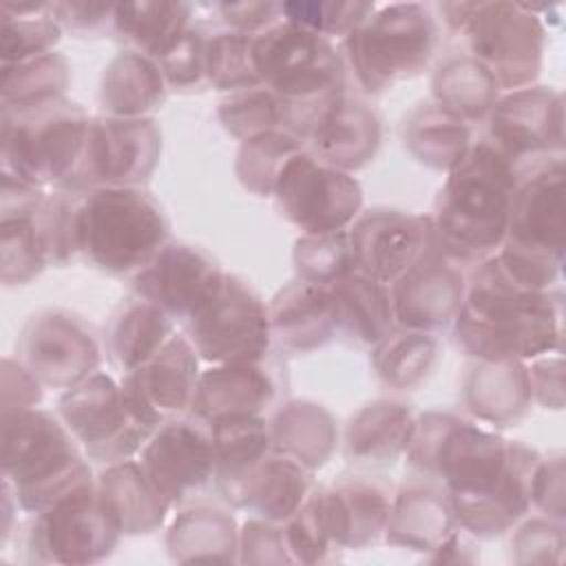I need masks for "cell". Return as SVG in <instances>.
Masks as SVG:
<instances>
[{
	"label": "cell",
	"instance_id": "13",
	"mask_svg": "<svg viewBox=\"0 0 566 566\" xmlns=\"http://www.w3.org/2000/svg\"><path fill=\"white\" fill-rule=\"evenodd\" d=\"M55 413L86 458L104 467L139 455L153 436V429L133 416L122 382L99 369L62 391Z\"/></svg>",
	"mask_w": 566,
	"mask_h": 566
},
{
	"label": "cell",
	"instance_id": "31",
	"mask_svg": "<svg viewBox=\"0 0 566 566\" xmlns=\"http://www.w3.org/2000/svg\"><path fill=\"white\" fill-rule=\"evenodd\" d=\"M172 562H239V526L228 504L197 500L179 506L164 535Z\"/></svg>",
	"mask_w": 566,
	"mask_h": 566
},
{
	"label": "cell",
	"instance_id": "26",
	"mask_svg": "<svg viewBox=\"0 0 566 566\" xmlns=\"http://www.w3.org/2000/svg\"><path fill=\"white\" fill-rule=\"evenodd\" d=\"M380 142L382 119L378 111L345 91L323 111L303 144L314 157L345 172H356L374 161Z\"/></svg>",
	"mask_w": 566,
	"mask_h": 566
},
{
	"label": "cell",
	"instance_id": "42",
	"mask_svg": "<svg viewBox=\"0 0 566 566\" xmlns=\"http://www.w3.org/2000/svg\"><path fill=\"white\" fill-rule=\"evenodd\" d=\"M440 358V340L436 334L394 327L369 352L376 378L398 391L420 387Z\"/></svg>",
	"mask_w": 566,
	"mask_h": 566
},
{
	"label": "cell",
	"instance_id": "18",
	"mask_svg": "<svg viewBox=\"0 0 566 566\" xmlns=\"http://www.w3.org/2000/svg\"><path fill=\"white\" fill-rule=\"evenodd\" d=\"M137 460L172 509L203 500L214 491L212 429L195 413L157 427Z\"/></svg>",
	"mask_w": 566,
	"mask_h": 566
},
{
	"label": "cell",
	"instance_id": "44",
	"mask_svg": "<svg viewBox=\"0 0 566 566\" xmlns=\"http://www.w3.org/2000/svg\"><path fill=\"white\" fill-rule=\"evenodd\" d=\"M55 2H2L0 57L2 64H15L35 55L51 53L62 40V27L53 13Z\"/></svg>",
	"mask_w": 566,
	"mask_h": 566
},
{
	"label": "cell",
	"instance_id": "23",
	"mask_svg": "<svg viewBox=\"0 0 566 566\" xmlns=\"http://www.w3.org/2000/svg\"><path fill=\"white\" fill-rule=\"evenodd\" d=\"M464 292V268L433 248L389 285L396 327L429 334L451 327Z\"/></svg>",
	"mask_w": 566,
	"mask_h": 566
},
{
	"label": "cell",
	"instance_id": "49",
	"mask_svg": "<svg viewBox=\"0 0 566 566\" xmlns=\"http://www.w3.org/2000/svg\"><path fill=\"white\" fill-rule=\"evenodd\" d=\"M281 526H283V539L292 557V564H307V566L329 564V562H336L343 553L332 537V531L323 511L318 484L314 486L310 497L303 502V506L292 517H287Z\"/></svg>",
	"mask_w": 566,
	"mask_h": 566
},
{
	"label": "cell",
	"instance_id": "52",
	"mask_svg": "<svg viewBox=\"0 0 566 566\" xmlns=\"http://www.w3.org/2000/svg\"><path fill=\"white\" fill-rule=\"evenodd\" d=\"M208 24L192 22L179 42L157 62L161 75L168 84V91H203L208 88L206 80V40Z\"/></svg>",
	"mask_w": 566,
	"mask_h": 566
},
{
	"label": "cell",
	"instance_id": "48",
	"mask_svg": "<svg viewBox=\"0 0 566 566\" xmlns=\"http://www.w3.org/2000/svg\"><path fill=\"white\" fill-rule=\"evenodd\" d=\"M292 263L296 279L325 287L334 285L356 270L349 228L323 234H301L294 241Z\"/></svg>",
	"mask_w": 566,
	"mask_h": 566
},
{
	"label": "cell",
	"instance_id": "38",
	"mask_svg": "<svg viewBox=\"0 0 566 566\" xmlns=\"http://www.w3.org/2000/svg\"><path fill=\"white\" fill-rule=\"evenodd\" d=\"M314 486L312 469L285 453L270 451L248 478L237 509L283 524L303 506Z\"/></svg>",
	"mask_w": 566,
	"mask_h": 566
},
{
	"label": "cell",
	"instance_id": "37",
	"mask_svg": "<svg viewBox=\"0 0 566 566\" xmlns=\"http://www.w3.org/2000/svg\"><path fill=\"white\" fill-rule=\"evenodd\" d=\"M168 84L155 60L119 51L99 77V106L108 117H150L166 102Z\"/></svg>",
	"mask_w": 566,
	"mask_h": 566
},
{
	"label": "cell",
	"instance_id": "5",
	"mask_svg": "<svg viewBox=\"0 0 566 566\" xmlns=\"http://www.w3.org/2000/svg\"><path fill=\"white\" fill-rule=\"evenodd\" d=\"M566 250V166L564 155L517 170L509 226L495 259L528 290L559 287Z\"/></svg>",
	"mask_w": 566,
	"mask_h": 566
},
{
	"label": "cell",
	"instance_id": "51",
	"mask_svg": "<svg viewBox=\"0 0 566 566\" xmlns=\"http://www.w3.org/2000/svg\"><path fill=\"white\" fill-rule=\"evenodd\" d=\"M378 4L369 0H296L283 2V18L327 40H345Z\"/></svg>",
	"mask_w": 566,
	"mask_h": 566
},
{
	"label": "cell",
	"instance_id": "41",
	"mask_svg": "<svg viewBox=\"0 0 566 566\" xmlns=\"http://www.w3.org/2000/svg\"><path fill=\"white\" fill-rule=\"evenodd\" d=\"M433 102L460 119L484 122L502 95L493 75L471 55L458 53L447 57L431 77Z\"/></svg>",
	"mask_w": 566,
	"mask_h": 566
},
{
	"label": "cell",
	"instance_id": "47",
	"mask_svg": "<svg viewBox=\"0 0 566 566\" xmlns=\"http://www.w3.org/2000/svg\"><path fill=\"white\" fill-rule=\"evenodd\" d=\"M217 117L223 130L239 142L270 130H285L283 104L265 84L226 93L219 102Z\"/></svg>",
	"mask_w": 566,
	"mask_h": 566
},
{
	"label": "cell",
	"instance_id": "21",
	"mask_svg": "<svg viewBox=\"0 0 566 566\" xmlns=\"http://www.w3.org/2000/svg\"><path fill=\"white\" fill-rule=\"evenodd\" d=\"M199 356L184 334L170 340L142 367L122 374V391L133 416L153 431L190 413L199 385Z\"/></svg>",
	"mask_w": 566,
	"mask_h": 566
},
{
	"label": "cell",
	"instance_id": "34",
	"mask_svg": "<svg viewBox=\"0 0 566 566\" xmlns=\"http://www.w3.org/2000/svg\"><path fill=\"white\" fill-rule=\"evenodd\" d=\"M175 334V321L155 303L130 294L111 314L104 329V349L119 374L150 360Z\"/></svg>",
	"mask_w": 566,
	"mask_h": 566
},
{
	"label": "cell",
	"instance_id": "43",
	"mask_svg": "<svg viewBox=\"0 0 566 566\" xmlns=\"http://www.w3.org/2000/svg\"><path fill=\"white\" fill-rule=\"evenodd\" d=\"M71 84V64L57 53L35 55L15 64H2L0 106L2 111H22L62 99Z\"/></svg>",
	"mask_w": 566,
	"mask_h": 566
},
{
	"label": "cell",
	"instance_id": "16",
	"mask_svg": "<svg viewBox=\"0 0 566 566\" xmlns=\"http://www.w3.org/2000/svg\"><path fill=\"white\" fill-rule=\"evenodd\" d=\"M15 358L44 389L66 391L99 369L102 343L82 314L46 307L22 325L15 338Z\"/></svg>",
	"mask_w": 566,
	"mask_h": 566
},
{
	"label": "cell",
	"instance_id": "46",
	"mask_svg": "<svg viewBox=\"0 0 566 566\" xmlns=\"http://www.w3.org/2000/svg\"><path fill=\"white\" fill-rule=\"evenodd\" d=\"M252 38L248 33L221 27L208 29L206 40V80L208 88L232 93L245 86L261 84L254 66Z\"/></svg>",
	"mask_w": 566,
	"mask_h": 566
},
{
	"label": "cell",
	"instance_id": "60",
	"mask_svg": "<svg viewBox=\"0 0 566 566\" xmlns=\"http://www.w3.org/2000/svg\"><path fill=\"white\" fill-rule=\"evenodd\" d=\"M424 559L431 564H473L480 559V551L475 537L458 526L440 546L424 555Z\"/></svg>",
	"mask_w": 566,
	"mask_h": 566
},
{
	"label": "cell",
	"instance_id": "33",
	"mask_svg": "<svg viewBox=\"0 0 566 566\" xmlns=\"http://www.w3.org/2000/svg\"><path fill=\"white\" fill-rule=\"evenodd\" d=\"M208 424L214 444V495L237 509L248 478L274 451L268 418H223Z\"/></svg>",
	"mask_w": 566,
	"mask_h": 566
},
{
	"label": "cell",
	"instance_id": "24",
	"mask_svg": "<svg viewBox=\"0 0 566 566\" xmlns=\"http://www.w3.org/2000/svg\"><path fill=\"white\" fill-rule=\"evenodd\" d=\"M394 484L382 475L343 473L318 486L332 537L340 551H363L385 537Z\"/></svg>",
	"mask_w": 566,
	"mask_h": 566
},
{
	"label": "cell",
	"instance_id": "4",
	"mask_svg": "<svg viewBox=\"0 0 566 566\" xmlns=\"http://www.w3.org/2000/svg\"><path fill=\"white\" fill-rule=\"evenodd\" d=\"M254 66L283 104L285 130L305 142L323 111L347 91V66L336 44L290 20L252 38Z\"/></svg>",
	"mask_w": 566,
	"mask_h": 566
},
{
	"label": "cell",
	"instance_id": "3",
	"mask_svg": "<svg viewBox=\"0 0 566 566\" xmlns=\"http://www.w3.org/2000/svg\"><path fill=\"white\" fill-rule=\"evenodd\" d=\"M517 170L493 146L478 139L447 172L433 203L438 248L455 263L478 265L504 243Z\"/></svg>",
	"mask_w": 566,
	"mask_h": 566
},
{
	"label": "cell",
	"instance_id": "36",
	"mask_svg": "<svg viewBox=\"0 0 566 566\" xmlns=\"http://www.w3.org/2000/svg\"><path fill=\"white\" fill-rule=\"evenodd\" d=\"M192 4L179 0L115 2L113 35L124 49L159 62L192 24Z\"/></svg>",
	"mask_w": 566,
	"mask_h": 566
},
{
	"label": "cell",
	"instance_id": "32",
	"mask_svg": "<svg viewBox=\"0 0 566 566\" xmlns=\"http://www.w3.org/2000/svg\"><path fill=\"white\" fill-rule=\"evenodd\" d=\"M97 493L117 522L122 535H150L159 531L172 511L139 460L106 464L97 475Z\"/></svg>",
	"mask_w": 566,
	"mask_h": 566
},
{
	"label": "cell",
	"instance_id": "15",
	"mask_svg": "<svg viewBox=\"0 0 566 566\" xmlns=\"http://www.w3.org/2000/svg\"><path fill=\"white\" fill-rule=\"evenodd\" d=\"M272 197L281 217L301 234L347 230L363 212L358 179L314 157L307 148L285 164Z\"/></svg>",
	"mask_w": 566,
	"mask_h": 566
},
{
	"label": "cell",
	"instance_id": "7",
	"mask_svg": "<svg viewBox=\"0 0 566 566\" xmlns=\"http://www.w3.org/2000/svg\"><path fill=\"white\" fill-rule=\"evenodd\" d=\"M170 241V221L144 186H108L80 195V256L111 276L137 274Z\"/></svg>",
	"mask_w": 566,
	"mask_h": 566
},
{
	"label": "cell",
	"instance_id": "29",
	"mask_svg": "<svg viewBox=\"0 0 566 566\" xmlns=\"http://www.w3.org/2000/svg\"><path fill=\"white\" fill-rule=\"evenodd\" d=\"M462 402L475 422L515 427L533 405L524 360H473L462 380Z\"/></svg>",
	"mask_w": 566,
	"mask_h": 566
},
{
	"label": "cell",
	"instance_id": "22",
	"mask_svg": "<svg viewBox=\"0 0 566 566\" xmlns=\"http://www.w3.org/2000/svg\"><path fill=\"white\" fill-rule=\"evenodd\" d=\"M223 274L208 250L170 239L130 276V294L155 303L175 323H184L217 290Z\"/></svg>",
	"mask_w": 566,
	"mask_h": 566
},
{
	"label": "cell",
	"instance_id": "14",
	"mask_svg": "<svg viewBox=\"0 0 566 566\" xmlns=\"http://www.w3.org/2000/svg\"><path fill=\"white\" fill-rule=\"evenodd\" d=\"M161 157L155 117H91L77 168L60 190L84 195L108 186H144Z\"/></svg>",
	"mask_w": 566,
	"mask_h": 566
},
{
	"label": "cell",
	"instance_id": "58",
	"mask_svg": "<svg viewBox=\"0 0 566 566\" xmlns=\"http://www.w3.org/2000/svg\"><path fill=\"white\" fill-rule=\"evenodd\" d=\"M42 398L44 385L18 358H2V416L33 409Z\"/></svg>",
	"mask_w": 566,
	"mask_h": 566
},
{
	"label": "cell",
	"instance_id": "45",
	"mask_svg": "<svg viewBox=\"0 0 566 566\" xmlns=\"http://www.w3.org/2000/svg\"><path fill=\"white\" fill-rule=\"evenodd\" d=\"M305 148V144L287 130H270L241 142L234 159L239 184L256 195L272 197L285 164Z\"/></svg>",
	"mask_w": 566,
	"mask_h": 566
},
{
	"label": "cell",
	"instance_id": "25",
	"mask_svg": "<svg viewBox=\"0 0 566 566\" xmlns=\"http://www.w3.org/2000/svg\"><path fill=\"white\" fill-rule=\"evenodd\" d=\"M0 177V279L4 287H18L49 268L38 223V208L46 190L9 175Z\"/></svg>",
	"mask_w": 566,
	"mask_h": 566
},
{
	"label": "cell",
	"instance_id": "50",
	"mask_svg": "<svg viewBox=\"0 0 566 566\" xmlns=\"http://www.w3.org/2000/svg\"><path fill=\"white\" fill-rule=\"evenodd\" d=\"M77 210L80 195L60 188L46 190L38 208V223L49 265L64 268L75 256H80Z\"/></svg>",
	"mask_w": 566,
	"mask_h": 566
},
{
	"label": "cell",
	"instance_id": "56",
	"mask_svg": "<svg viewBox=\"0 0 566 566\" xmlns=\"http://www.w3.org/2000/svg\"><path fill=\"white\" fill-rule=\"evenodd\" d=\"M115 2H88V0H62L55 2L53 13L62 31H71L80 38L102 35L113 31Z\"/></svg>",
	"mask_w": 566,
	"mask_h": 566
},
{
	"label": "cell",
	"instance_id": "27",
	"mask_svg": "<svg viewBox=\"0 0 566 566\" xmlns=\"http://www.w3.org/2000/svg\"><path fill=\"white\" fill-rule=\"evenodd\" d=\"M272 345L281 354H312L336 336V310L329 287L301 279L283 285L268 303Z\"/></svg>",
	"mask_w": 566,
	"mask_h": 566
},
{
	"label": "cell",
	"instance_id": "6",
	"mask_svg": "<svg viewBox=\"0 0 566 566\" xmlns=\"http://www.w3.org/2000/svg\"><path fill=\"white\" fill-rule=\"evenodd\" d=\"M2 482L20 511L38 513L64 493L93 482L86 453L57 413L33 407L2 416Z\"/></svg>",
	"mask_w": 566,
	"mask_h": 566
},
{
	"label": "cell",
	"instance_id": "54",
	"mask_svg": "<svg viewBox=\"0 0 566 566\" xmlns=\"http://www.w3.org/2000/svg\"><path fill=\"white\" fill-rule=\"evenodd\" d=\"M239 564H292L283 526L256 515L245 520L239 528Z\"/></svg>",
	"mask_w": 566,
	"mask_h": 566
},
{
	"label": "cell",
	"instance_id": "17",
	"mask_svg": "<svg viewBox=\"0 0 566 566\" xmlns=\"http://www.w3.org/2000/svg\"><path fill=\"white\" fill-rule=\"evenodd\" d=\"M484 137L515 170L564 155V95L553 86L506 91L484 119Z\"/></svg>",
	"mask_w": 566,
	"mask_h": 566
},
{
	"label": "cell",
	"instance_id": "30",
	"mask_svg": "<svg viewBox=\"0 0 566 566\" xmlns=\"http://www.w3.org/2000/svg\"><path fill=\"white\" fill-rule=\"evenodd\" d=\"M416 413L411 405L378 398L349 416L343 431V455L356 469L391 467L405 455Z\"/></svg>",
	"mask_w": 566,
	"mask_h": 566
},
{
	"label": "cell",
	"instance_id": "53",
	"mask_svg": "<svg viewBox=\"0 0 566 566\" xmlns=\"http://www.w3.org/2000/svg\"><path fill=\"white\" fill-rule=\"evenodd\" d=\"M511 535V557L515 564H559L564 557V522L548 517L520 520Z\"/></svg>",
	"mask_w": 566,
	"mask_h": 566
},
{
	"label": "cell",
	"instance_id": "20",
	"mask_svg": "<svg viewBox=\"0 0 566 566\" xmlns=\"http://www.w3.org/2000/svg\"><path fill=\"white\" fill-rule=\"evenodd\" d=\"M356 270L391 285L424 254L438 248L431 214L374 206L349 226Z\"/></svg>",
	"mask_w": 566,
	"mask_h": 566
},
{
	"label": "cell",
	"instance_id": "40",
	"mask_svg": "<svg viewBox=\"0 0 566 566\" xmlns=\"http://www.w3.org/2000/svg\"><path fill=\"white\" fill-rule=\"evenodd\" d=\"M473 142L471 124L436 102L413 106L402 119V144L407 153L431 170L449 172L455 168Z\"/></svg>",
	"mask_w": 566,
	"mask_h": 566
},
{
	"label": "cell",
	"instance_id": "55",
	"mask_svg": "<svg viewBox=\"0 0 566 566\" xmlns=\"http://www.w3.org/2000/svg\"><path fill=\"white\" fill-rule=\"evenodd\" d=\"M566 467H564V453H551L546 458H539L533 484H531V506H535L544 517L564 522L566 517Z\"/></svg>",
	"mask_w": 566,
	"mask_h": 566
},
{
	"label": "cell",
	"instance_id": "19",
	"mask_svg": "<svg viewBox=\"0 0 566 566\" xmlns=\"http://www.w3.org/2000/svg\"><path fill=\"white\" fill-rule=\"evenodd\" d=\"M287 363L279 349L256 360L210 365L201 371L190 413L206 422L268 418L287 400Z\"/></svg>",
	"mask_w": 566,
	"mask_h": 566
},
{
	"label": "cell",
	"instance_id": "1",
	"mask_svg": "<svg viewBox=\"0 0 566 566\" xmlns=\"http://www.w3.org/2000/svg\"><path fill=\"white\" fill-rule=\"evenodd\" d=\"M405 458L411 475L444 489L462 531L495 539L526 517L542 455L453 411H424L416 416Z\"/></svg>",
	"mask_w": 566,
	"mask_h": 566
},
{
	"label": "cell",
	"instance_id": "39",
	"mask_svg": "<svg viewBox=\"0 0 566 566\" xmlns=\"http://www.w3.org/2000/svg\"><path fill=\"white\" fill-rule=\"evenodd\" d=\"M329 292L336 310V332L349 345L371 349L396 327L389 285L354 270L329 285Z\"/></svg>",
	"mask_w": 566,
	"mask_h": 566
},
{
	"label": "cell",
	"instance_id": "2",
	"mask_svg": "<svg viewBox=\"0 0 566 566\" xmlns=\"http://www.w3.org/2000/svg\"><path fill=\"white\" fill-rule=\"evenodd\" d=\"M455 347L473 360H533L562 354L564 292L528 290L489 256L467 276L464 301L451 323Z\"/></svg>",
	"mask_w": 566,
	"mask_h": 566
},
{
	"label": "cell",
	"instance_id": "10",
	"mask_svg": "<svg viewBox=\"0 0 566 566\" xmlns=\"http://www.w3.org/2000/svg\"><path fill=\"white\" fill-rule=\"evenodd\" d=\"M91 115L62 97L0 115V175L35 188H64L84 150Z\"/></svg>",
	"mask_w": 566,
	"mask_h": 566
},
{
	"label": "cell",
	"instance_id": "12",
	"mask_svg": "<svg viewBox=\"0 0 566 566\" xmlns=\"http://www.w3.org/2000/svg\"><path fill=\"white\" fill-rule=\"evenodd\" d=\"M181 327L208 365L256 360L274 349L265 301L245 279L228 272Z\"/></svg>",
	"mask_w": 566,
	"mask_h": 566
},
{
	"label": "cell",
	"instance_id": "11",
	"mask_svg": "<svg viewBox=\"0 0 566 566\" xmlns=\"http://www.w3.org/2000/svg\"><path fill=\"white\" fill-rule=\"evenodd\" d=\"M122 531L97 493L86 482L46 509L31 513L24 533L27 559L35 564L86 566L113 555Z\"/></svg>",
	"mask_w": 566,
	"mask_h": 566
},
{
	"label": "cell",
	"instance_id": "9",
	"mask_svg": "<svg viewBox=\"0 0 566 566\" xmlns=\"http://www.w3.org/2000/svg\"><path fill=\"white\" fill-rule=\"evenodd\" d=\"M440 44V24L422 2L376 7L345 40L343 60L356 86L378 95L427 71Z\"/></svg>",
	"mask_w": 566,
	"mask_h": 566
},
{
	"label": "cell",
	"instance_id": "8",
	"mask_svg": "<svg viewBox=\"0 0 566 566\" xmlns=\"http://www.w3.org/2000/svg\"><path fill=\"white\" fill-rule=\"evenodd\" d=\"M539 9L509 0L438 4L444 29L464 42L467 55L493 75L502 93L533 86L539 77L546 49Z\"/></svg>",
	"mask_w": 566,
	"mask_h": 566
},
{
	"label": "cell",
	"instance_id": "35",
	"mask_svg": "<svg viewBox=\"0 0 566 566\" xmlns=\"http://www.w3.org/2000/svg\"><path fill=\"white\" fill-rule=\"evenodd\" d=\"M268 424L274 451L298 460L312 471L332 460L340 438L332 411L307 398L285 400L268 416Z\"/></svg>",
	"mask_w": 566,
	"mask_h": 566
},
{
	"label": "cell",
	"instance_id": "59",
	"mask_svg": "<svg viewBox=\"0 0 566 566\" xmlns=\"http://www.w3.org/2000/svg\"><path fill=\"white\" fill-rule=\"evenodd\" d=\"M533 402L544 409L559 411L564 407V358L562 354H544L533 358L528 367Z\"/></svg>",
	"mask_w": 566,
	"mask_h": 566
},
{
	"label": "cell",
	"instance_id": "28",
	"mask_svg": "<svg viewBox=\"0 0 566 566\" xmlns=\"http://www.w3.org/2000/svg\"><path fill=\"white\" fill-rule=\"evenodd\" d=\"M458 528L444 489L420 475H411L394 491L385 537L389 546L429 555Z\"/></svg>",
	"mask_w": 566,
	"mask_h": 566
},
{
	"label": "cell",
	"instance_id": "57",
	"mask_svg": "<svg viewBox=\"0 0 566 566\" xmlns=\"http://www.w3.org/2000/svg\"><path fill=\"white\" fill-rule=\"evenodd\" d=\"M212 9L219 13L223 27L256 35L268 27L283 20V2L272 0H243V2H217Z\"/></svg>",
	"mask_w": 566,
	"mask_h": 566
}]
</instances>
